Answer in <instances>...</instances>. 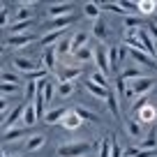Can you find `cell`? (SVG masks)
Segmentation results:
<instances>
[{
  "label": "cell",
  "mask_w": 157,
  "mask_h": 157,
  "mask_svg": "<svg viewBox=\"0 0 157 157\" xmlns=\"http://www.w3.org/2000/svg\"><path fill=\"white\" fill-rule=\"evenodd\" d=\"M93 148H99V141H67L56 148L58 157H88Z\"/></svg>",
  "instance_id": "cell-1"
},
{
  "label": "cell",
  "mask_w": 157,
  "mask_h": 157,
  "mask_svg": "<svg viewBox=\"0 0 157 157\" xmlns=\"http://www.w3.org/2000/svg\"><path fill=\"white\" fill-rule=\"evenodd\" d=\"M136 111V123L139 125H152L157 120V106L152 102H141L134 106Z\"/></svg>",
  "instance_id": "cell-2"
},
{
  "label": "cell",
  "mask_w": 157,
  "mask_h": 157,
  "mask_svg": "<svg viewBox=\"0 0 157 157\" xmlns=\"http://www.w3.org/2000/svg\"><path fill=\"white\" fill-rule=\"evenodd\" d=\"M95 65H97V69L104 74V76H109V74H111V63H109V46H106V44H99L97 49H95Z\"/></svg>",
  "instance_id": "cell-3"
},
{
  "label": "cell",
  "mask_w": 157,
  "mask_h": 157,
  "mask_svg": "<svg viewBox=\"0 0 157 157\" xmlns=\"http://www.w3.org/2000/svg\"><path fill=\"white\" fill-rule=\"evenodd\" d=\"M129 58L134 60V65H139V67H148V69H157V60L152 58V56H148L146 51L141 49H127Z\"/></svg>",
  "instance_id": "cell-4"
},
{
  "label": "cell",
  "mask_w": 157,
  "mask_h": 157,
  "mask_svg": "<svg viewBox=\"0 0 157 157\" xmlns=\"http://www.w3.org/2000/svg\"><path fill=\"white\" fill-rule=\"evenodd\" d=\"M74 14V2H51L46 7L49 19H60V16H72Z\"/></svg>",
  "instance_id": "cell-5"
},
{
  "label": "cell",
  "mask_w": 157,
  "mask_h": 157,
  "mask_svg": "<svg viewBox=\"0 0 157 157\" xmlns=\"http://www.w3.org/2000/svg\"><path fill=\"white\" fill-rule=\"evenodd\" d=\"M12 65H14L16 72H23V78L28 76V74L37 72V69L42 67V63H39V60H35V58H14V60H12Z\"/></svg>",
  "instance_id": "cell-6"
},
{
  "label": "cell",
  "mask_w": 157,
  "mask_h": 157,
  "mask_svg": "<svg viewBox=\"0 0 157 157\" xmlns=\"http://www.w3.org/2000/svg\"><path fill=\"white\" fill-rule=\"evenodd\" d=\"M132 90H134V99L136 102H143V97H146L148 93L152 90V78H148V76H143V78H136V81H132Z\"/></svg>",
  "instance_id": "cell-7"
},
{
  "label": "cell",
  "mask_w": 157,
  "mask_h": 157,
  "mask_svg": "<svg viewBox=\"0 0 157 157\" xmlns=\"http://www.w3.org/2000/svg\"><path fill=\"white\" fill-rule=\"evenodd\" d=\"M72 23H74V14L72 16H60V19H49L46 23H42V30H44V33H51V30H60V33H63V30L69 28Z\"/></svg>",
  "instance_id": "cell-8"
},
{
  "label": "cell",
  "mask_w": 157,
  "mask_h": 157,
  "mask_svg": "<svg viewBox=\"0 0 157 157\" xmlns=\"http://www.w3.org/2000/svg\"><path fill=\"white\" fill-rule=\"evenodd\" d=\"M30 129L28 127H23V125H16V127H12V129H7L5 134H2V143H12V141H19V139H23V136H30Z\"/></svg>",
  "instance_id": "cell-9"
},
{
  "label": "cell",
  "mask_w": 157,
  "mask_h": 157,
  "mask_svg": "<svg viewBox=\"0 0 157 157\" xmlns=\"http://www.w3.org/2000/svg\"><path fill=\"white\" fill-rule=\"evenodd\" d=\"M81 125H83V120L74 113V109H69V111L65 113V118L60 120V127H63L65 132H74V129H78Z\"/></svg>",
  "instance_id": "cell-10"
},
{
  "label": "cell",
  "mask_w": 157,
  "mask_h": 157,
  "mask_svg": "<svg viewBox=\"0 0 157 157\" xmlns=\"http://www.w3.org/2000/svg\"><path fill=\"white\" fill-rule=\"evenodd\" d=\"M35 42V35H10L7 37V46L10 49H23V46H30Z\"/></svg>",
  "instance_id": "cell-11"
},
{
  "label": "cell",
  "mask_w": 157,
  "mask_h": 157,
  "mask_svg": "<svg viewBox=\"0 0 157 157\" xmlns=\"http://www.w3.org/2000/svg\"><path fill=\"white\" fill-rule=\"evenodd\" d=\"M42 60H44V63H42V67H44L49 74L58 72V53H56V46H53V49H44Z\"/></svg>",
  "instance_id": "cell-12"
},
{
  "label": "cell",
  "mask_w": 157,
  "mask_h": 157,
  "mask_svg": "<svg viewBox=\"0 0 157 157\" xmlns=\"http://www.w3.org/2000/svg\"><path fill=\"white\" fill-rule=\"evenodd\" d=\"M46 143V134H39V132H33L28 136V141L23 143V150L21 152H33V150H39V148Z\"/></svg>",
  "instance_id": "cell-13"
},
{
  "label": "cell",
  "mask_w": 157,
  "mask_h": 157,
  "mask_svg": "<svg viewBox=\"0 0 157 157\" xmlns=\"http://www.w3.org/2000/svg\"><path fill=\"white\" fill-rule=\"evenodd\" d=\"M139 46H141V51H146L148 56L155 58V39L150 37V33H148L146 28L139 30Z\"/></svg>",
  "instance_id": "cell-14"
},
{
  "label": "cell",
  "mask_w": 157,
  "mask_h": 157,
  "mask_svg": "<svg viewBox=\"0 0 157 157\" xmlns=\"http://www.w3.org/2000/svg\"><path fill=\"white\" fill-rule=\"evenodd\" d=\"M83 88L88 90L93 97H97V99H104L106 102V97H109V93H111V88H102V86H97V83H93L90 78H86L83 81Z\"/></svg>",
  "instance_id": "cell-15"
},
{
  "label": "cell",
  "mask_w": 157,
  "mask_h": 157,
  "mask_svg": "<svg viewBox=\"0 0 157 157\" xmlns=\"http://www.w3.org/2000/svg\"><path fill=\"white\" fill-rule=\"evenodd\" d=\"M143 134H146V136L139 141V148H141V150H157V129L150 127Z\"/></svg>",
  "instance_id": "cell-16"
},
{
  "label": "cell",
  "mask_w": 157,
  "mask_h": 157,
  "mask_svg": "<svg viewBox=\"0 0 157 157\" xmlns=\"http://www.w3.org/2000/svg\"><path fill=\"white\" fill-rule=\"evenodd\" d=\"M58 83H63V81H69V83H74V78L81 76V67H58Z\"/></svg>",
  "instance_id": "cell-17"
},
{
  "label": "cell",
  "mask_w": 157,
  "mask_h": 157,
  "mask_svg": "<svg viewBox=\"0 0 157 157\" xmlns=\"http://www.w3.org/2000/svg\"><path fill=\"white\" fill-rule=\"evenodd\" d=\"M90 42V33L88 30H76V33L72 35V53L78 49H83V46H88Z\"/></svg>",
  "instance_id": "cell-18"
},
{
  "label": "cell",
  "mask_w": 157,
  "mask_h": 157,
  "mask_svg": "<svg viewBox=\"0 0 157 157\" xmlns=\"http://www.w3.org/2000/svg\"><path fill=\"white\" fill-rule=\"evenodd\" d=\"M56 53H58V60H65V58L72 56V35H69V37H63L58 44H56Z\"/></svg>",
  "instance_id": "cell-19"
},
{
  "label": "cell",
  "mask_w": 157,
  "mask_h": 157,
  "mask_svg": "<svg viewBox=\"0 0 157 157\" xmlns=\"http://www.w3.org/2000/svg\"><path fill=\"white\" fill-rule=\"evenodd\" d=\"M35 123H37V113H35V104H33V102H28V104L23 106V118H21V125L30 129Z\"/></svg>",
  "instance_id": "cell-20"
},
{
  "label": "cell",
  "mask_w": 157,
  "mask_h": 157,
  "mask_svg": "<svg viewBox=\"0 0 157 157\" xmlns=\"http://www.w3.org/2000/svg\"><path fill=\"white\" fill-rule=\"evenodd\" d=\"M69 111V106H60V109H51V111H46L44 116V123L46 125H58L60 120L65 118V113Z\"/></svg>",
  "instance_id": "cell-21"
},
{
  "label": "cell",
  "mask_w": 157,
  "mask_h": 157,
  "mask_svg": "<svg viewBox=\"0 0 157 157\" xmlns=\"http://www.w3.org/2000/svg\"><path fill=\"white\" fill-rule=\"evenodd\" d=\"M33 5L35 2H21V7L16 10V14H14V19H16V23H21V21H33Z\"/></svg>",
  "instance_id": "cell-22"
},
{
  "label": "cell",
  "mask_w": 157,
  "mask_h": 157,
  "mask_svg": "<svg viewBox=\"0 0 157 157\" xmlns=\"http://www.w3.org/2000/svg\"><path fill=\"white\" fill-rule=\"evenodd\" d=\"M74 90H76V86L69 83V81H63V83H56V97L60 99H69L74 95Z\"/></svg>",
  "instance_id": "cell-23"
},
{
  "label": "cell",
  "mask_w": 157,
  "mask_h": 157,
  "mask_svg": "<svg viewBox=\"0 0 157 157\" xmlns=\"http://www.w3.org/2000/svg\"><path fill=\"white\" fill-rule=\"evenodd\" d=\"M58 39H63V33H60V30H51V33H42L39 42H42L44 49H53V44L58 42Z\"/></svg>",
  "instance_id": "cell-24"
},
{
  "label": "cell",
  "mask_w": 157,
  "mask_h": 157,
  "mask_svg": "<svg viewBox=\"0 0 157 157\" xmlns=\"http://www.w3.org/2000/svg\"><path fill=\"white\" fill-rule=\"evenodd\" d=\"M93 35L99 39V42H106V39H109V25H106V21H102V19L93 21Z\"/></svg>",
  "instance_id": "cell-25"
},
{
  "label": "cell",
  "mask_w": 157,
  "mask_h": 157,
  "mask_svg": "<svg viewBox=\"0 0 157 157\" xmlns=\"http://www.w3.org/2000/svg\"><path fill=\"white\" fill-rule=\"evenodd\" d=\"M74 109V113H76L81 120H88V123H97L99 118H97V113L95 111H90L88 106H83V104H78V106H72Z\"/></svg>",
  "instance_id": "cell-26"
},
{
  "label": "cell",
  "mask_w": 157,
  "mask_h": 157,
  "mask_svg": "<svg viewBox=\"0 0 157 157\" xmlns=\"http://www.w3.org/2000/svg\"><path fill=\"white\" fill-rule=\"evenodd\" d=\"M125 132H127L134 141H141L143 139V129H141V125H139L136 120H125Z\"/></svg>",
  "instance_id": "cell-27"
},
{
  "label": "cell",
  "mask_w": 157,
  "mask_h": 157,
  "mask_svg": "<svg viewBox=\"0 0 157 157\" xmlns=\"http://www.w3.org/2000/svg\"><path fill=\"white\" fill-rule=\"evenodd\" d=\"M120 76H123L127 83H132V81H136V78H143V69L139 67V65H132V67L123 69V72H120Z\"/></svg>",
  "instance_id": "cell-28"
},
{
  "label": "cell",
  "mask_w": 157,
  "mask_h": 157,
  "mask_svg": "<svg viewBox=\"0 0 157 157\" xmlns=\"http://www.w3.org/2000/svg\"><path fill=\"white\" fill-rule=\"evenodd\" d=\"M136 12H139V14H155V12H157V2H155V0H139V2H136Z\"/></svg>",
  "instance_id": "cell-29"
},
{
  "label": "cell",
  "mask_w": 157,
  "mask_h": 157,
  "mask_svg": "<svg viewBox=\"0 0 157 157\" xmlns=\"http://www.w3.org/2000/svg\"><path fill=\"white\" fill-rule=\"evenodd\" d=\"M35 25V19L33 21H21V23H12L10 25V35H28V30Z\"/></svg>",
  "instance_id": "cell-30"
},
{
  "label": "cell",
  "mask_w": 157,
  "mask_h": 157,
  "mask_svg": "<svg viewBox=\"0 0 157 157\" xmlns=\"http://www.w3.org/2000/svg\"><path fill=\"white\" fill-rule=\"evenodd\" d=\"M0 81H5V83H14V86H21V88H23V83H25V78H23V76H19L16 72H5V69H2V74H0Z\"/></svg>",
  "instance_id": "cell-31"
},
{
  "label": "cell",
  "mask_w": 157,
  "mask_h": 157,
  "mask_svg": "<svg viewBox=\"0 0 157 157\" xmlns=\"http://www.w3.org/2000/svg\"><path fill=\"white\" fill-rule=\"evenodd\" d=\"M99 2H86L83 5V14L88 16V19H93V21H97L99 19Z\"/></svg>",
  "instance_id": "cell-32"
},
{
  "label": "cell",
  "mask_w": 157,
  "mask_h": 157,
  "mask_svg": "<svg viewBox=\"0 0 157 157\" xmlns=\"http://www.w3.org/2000/svg\"><path fill=\"white\" fill-rule=\"evenodd\" d=\"M19 93H21V86L0 81V97H2V95H5V97H12V95H19Z\"/></svg>",
  "instance_id": "cell-33"
},
{
  "label": "cell",
  "mask_w": 157,
  "mask_h": 157,
  "mask_svg": "<svg viewBox=\"0 0 157 157\" xmlns=\"http://www.w3.org/2000/svg\"><path fill=\"white\" fill-rule=\"evenodd\" d=\"M97 157H111V136H104L102 141H99Z\"/></svg>",
  "instance_id": "cell-34"
},
{
  "label": "cell",
  "mask_w": 157,
  "mask_h": 157,
  "mask_svg": "<svg viewBox=\"0 0 157 157\" xmlns=\"http://www.w3.org/2000/svg\"><path fill=\"white\" fill-rule=\"evenodd\" d=\"M25 97H23V102L28 104V102H33L35 99V95H37V81H28V83H25Z\"/></svg>",
  "instance_id": "cell-35"
},
{
  "label": "cell",
  "mask_w": 157,
  "mask_h": 157,
  "mask_svg": "<svg viewBox=\"0 0 157 157\" xmlns=\"http://www.w3.org/2000/svg\"><path fill=\"white\" fill-rule=\"evenodd\" d=\"M90 81H93V83H97V86H102V88H111V86H109V78L104 76L99 69H95V72L90 74Z\"/></svg>",
  "instance_id": "cell-36"
},
{
  "label": "cell",
  "mask_w": 157,
  "mask_h": 157,
  "mask_svg": "<svg viewBox=\"0 0 157 157\" xmlns=\"http://www.w3.org/2000/svg\"><path fill=\"white\" fill-rule=\"evenodd\" d=\"M106 104H109V109H111V113H116V116H120V102H118V97H116V93H109V97H106Z\"/></svg>",
  "instance_id": "cell-37"
},
{
  "label": "cell",
  "mask_w": 157,
  "mask_h": 157,
  "mask_svg": "<svg viewBox=\"0 0 157 157\" xmlns=\"http://www.w3.org/2000/svg\"><path fill=\"white\" fill-rule=\"evenodd\" d=\"M143 21L139 16H125V30H139Z\"/></svg>",
  "instance_id": "cell-38"
},
{
  "label": "cell",
  "mask_w": 157,
  "mask_h": 157,
  "mask_svg": "<svg viewBox=\"0 0 157 157\" xmlns=\"http://www.w3.org/2000/svg\"><path fill=\"white\" fill-rule=\"evenodd\" d=\"M123 155H125V148L116 139H111V157H123Z\"/></svg>",
  "instance_id": "cell-39"
},
{
  "label": "cell",
  "mask_w": 157,
  "mask_h": 157,
  "mask_svg": "<svg viewBox=\"0 0 157 157\" xmlns=\"http://www.w3.org/2000/svg\"><path fill=\"white\" fill-rule=\"evenodd\" d=\"M5 25H10V12L2 10L0 12V28H5Z\"/></svg>",
  "instance_id": "cell-40"
},
{
  "label": "cell",
  "mask_w": 157,
  "mask_h": 157,
  "mask_svg": "<svg viewBox=\"0 0 157 157\" xmlns=\"http://www.w3.org/2000/svg\"><path fill=\"white\" fill-rule=\"evenodd\" d=\"M10 109V97H0V113H5Z\"/></svg>",
  "instance_id": "cell-41"
},
{
  "label": "cell",
  "mask_w": 157,
  "mask_h": 157,
  "mask_svg": "<svg viewBox=\"0 0 157 157\" xmlns=\"http://www.w3.org/2000/svg\"><path fill=\"white\" fill-rule=\"evenodd\" d=\"M148 33H150V37H155V44H157V23H150Z\"/></svg>",
  "instance_id": "cell-42"
},
{
  "label": "cell",
  "mask_w": 157,
  "mask_h": 157,
  "mask_svg": "<svg viewBox=\"0 0 157 157\" xmlns=\"http://www.w3.org/2000/svg\"><path fill=\"white\" fill-rule=\"evenodd\" d=\"M2 53H5V46H2V44H0V56H2Z\"/></svg>",
  "instance_id": "cell-43"
},
{
  "label": "cell",
  "mask_w": 157,
  "mask_h": 157,
  "mask_svg": "<svg viewBox=\"0 0 157 157\" xmlns=\"http://www.w3.org/2000/svg\"><path fill=\"white\" fill-rule=\"evenodd\" d=\"M0 157H7V152H2V150H0Z\"/></svg>",
  "instance_id": "cell-44"
},
{
  "label": "cell",
  "mask_w": 157,
  "mask_h": 157,
  "mask_svg": "<svg viewBox=\"0 0 157 157\" xmlns=\"http://www.w3.org/2000/svg\"><path fill=\"white\" fill-rule=\"evenodd\" d=\"M2 10H5V7H2V2H0V12H2Z\"/></svg>",
  "instance_id": "cell-45"
},
{
  "label": "cell",
  "mask_w": 157,
  "mask_h": 157,
  "mask_svg": "<svg viewBox=\"0 0 157 157\" xmlns=\"http://www.w3.org/2000/svg\"><path fill=\"white\" fill-rule=\"evenodd\" d=\"M0 74H2V67H0Z\"/></svg>",
  "instance_id": "cell-46"
},
{
  "label": "cell",
  "mask_w": 157,
  "mask_h": 157,
  "mask_svg": "<svg viewBox=\"0 0 157 157\" xmlns=\"http://www.w3.org/2000/svg\"><path fill=\"white\" fill-rule=\"evenodd\" d=\"M155 157H157V155H155Z\"/></svg>",
  "instance_id": "cell-47"
}]
</instances>
